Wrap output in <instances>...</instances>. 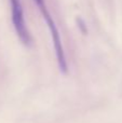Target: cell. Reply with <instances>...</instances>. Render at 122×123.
I'll list each match as a JSON object with an SVG mask.
<instances>
[{
	"label": "cell",
	"instance_id": "cell-1",
	"mask_svg": "<svg viewBox=\"0 0 122 123\" xmlns=\"http://www.w3.org/2000/svg\"><path fill=\"white\" fill-rule=\"evenodd\" d=\"M11 6V18L14 30L18 37L19 41L25 47H30L32 43V38L28 27L26 25L25 17H24V10L21 0H9Z\"/></svg>",
	"mask_w": 122,
	"mask_h": 123
},
{
	"label": "cell",
	"instance_id": "cell-2",
	"mask_svg": "<svg viewBox=\"0 0 122 123\" xmlns=\"http://www.w3.org/2000/svg\"><path fill=\"white\" fill-rule=\"evenodd\" d=\"M34 2L37 4V6H38L39 11L41 12V14H42L43 18H44L45 23L50 24L52 23V22H54L53 17L51 16V14H50L49 10H48V6L47 4H45V1L44 0H34Z\"/></svg>",
	"mask_w": 122,
	"mask_h": 123
},
{
	"label": "cell",
	"instance_id": "cell-3",
	"mask_svg": "<svg viewBox=\"0 0 122 123\" xmlns=\"http://www.w3.org/2000/svg\"><path fill=\"white\" fill-rule=\"evenodd\" d=\"M77 22H78V26H80V29L83 34H86V26L84 24V22L82 21L81 18H77Z\"/></svg>",
	"mask_w": 122,
	"mask_h": 123
}]
</instances>
